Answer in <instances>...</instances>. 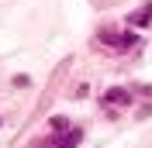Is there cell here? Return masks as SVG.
Segmentation results:
<instances>
[{
  "label": "cell",
  "instance_id": "obj_1",
  "mask_svg": "<svg viewBox=\"0 0 152 148\" xmlns=\"http://www.w3.org/2000/svg\"><path fill=\"white\" fill-rule=\"evenodd\" d=\"M80 138H83V131L66 128L62 134H56V138H45V145H35V148H76V145H80Z\"/></svg>",
  "mask_w": 152,
  "mask_h": 148
},
{
  "label": "cell",
  "instance_id": "obj_2",
  "mask_svg": "<svg viewBox=\"0 0 152 148\" xmlns=\"http://www.w3.org/2000/svg\"><path fill=\"white\" fill-rule=\"evenodd\" d=\"M100 103H104V107H121V103H132V90H128V86H114V90H107L104 96H100Z\"/></svg>",
  "mask_w": 152,
  "mask_h": 148
},
{
  "label": "cell",
  "instance_id": "obj_3",
  "mask_svg": "<svg viewBox=\"0 0 152 148\" xmlns=\"http://www.w3.org/2000/svg\"><path fill=\"white\" fill-rule=\"evenodd\" d=\"M100 41L104 45H114V48H132L138 38L135 35H118V31H100Z\"/></svg>",
  "mask_w": 152,
  "mask_h": 148
},
{
  "label": "cell",
  "instance_id": "obj_4",
  "mask_svg": "<svg viewBox=\"0 0 152 148\" xmlns=\"http://www.w3.org/2000/svg\"><path fill=\"white\" fill-rule=\"evenodd\" d=\"M149 21H152V4H149V7H142L138 14H135V17H132V24H135V28H145Z\"/></svg>",
  "mask_w": 152,
  "mask_h": 148
},
{
  "label": "cell",
  "instance_id": "obj_5",
  "mask_svg": "<svg viewBox=\"0 0 152 148\" xmlns=\"http://www.w3.org/2000/svg\"><path fill=\"white\" fill-rule=\"evenodd\" d=\"M52 128H56V131H66L69 120H66V117H56V120H52Z\"/></svg>",
  "mask_w": 152,
  "mask_h": 148
}]
</instances>
